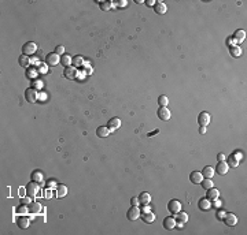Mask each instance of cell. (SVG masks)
Instances as JSON below:
<instances>
[{
	"label": "cell",
	"mask_w": 247,
	"mask_h": 235,
	"mask_svg": "<svg viewBox=\"0 0 247 235\" xmlns=\"http://www.w3.org/2000/svg\"><path fill=\"white\" fill-rule=\"evenodd\" d=\"M25 98L29 103H36L39 100V93H37V90L34 88H28L25 90Z\"/></svg>",
	"instance_id": "cell-1"
},
{
	"label": "cell",
	"mask_w": 247,
	"mask_h": 235,
	"mask_svg": "<svg viewBox=\"0 0 247 235\" xmlns=\"http://www.w3.org/2000/svg\"><path fill=\"white\" fill-rule=\"evenodd\" d=\"M36 51H37V45L33 43V41H29V43H26L24 47H22V52H24V55H26V56L36 53Z\"/></svg>",
	"instance_id": "cell-2"
},
{
	"label": "cell",
	"mask_w": 247,
	"mask_h": 235,
	"mask_svg": "<svg viewBox=\"0 0 247 235\" xmlns=\"http://www.w3.org/2000/svg\"><path fill=\"white\" fill-rule=\"evenodd\" d=\"M39 185H37V182H33L32 180L30 183H28L26 185V194L29 197H36L37 193H39Z\"/></svg>",
	"instance_id": "cell-3"
},
{
	"label": "cell",
	"mask_w": 247,
	"mask_h": 235,
	"mask_svg": "<svg viewBox=\"0 0 247 235\" xmlns=\"http://www.w3.org/2000/svg\"><path fill=\"white\" fill-rule=\"evenodd\" d=\"M126 217H128L131 221H135L136 219L140 217V209H139L137 206H132V208H129L128 212H126Z\"/></svg>",
	"instance_id": "cell-4"
},
{
	"label": "cell",
	"mask_w": 247,
	"mask_h": 235,
	"mask_svg": "<svg viewBox=\"0 0 247 235\" xmlns=\"http://www.w3.org/2000/svg\"><path fill=\"white\" fill-rule=\"evenodd\" d=\"M157 115L159 118L161 120H163V122H166V120L170 119V111L167 109L166 107H159L157 111Z\"/></svg>",
	"instance_id": "cell-5"
},
{
	"label": "cell",
	"mask_w": 247,
	"mask_h": 235,
	"mask_svg": "<svg viewBox=\"0 0 247 235\" xmlns=\"http://www.w3.org/2000/svg\"><path fill=\"white\" fill-rule=\"evenodd\" d=\"M46 63L48 66H56L58 63H61V58H59V55H56L55 52L48 53L46 58Z\"/></svg>",
	"instance_id": "cell-6"
},
{
	"label": "cell",
	"mask_w": 247,
	"mask_h": 235,
	"mask_svg": "<svg viewBox=\"0 0 247 235\" xmlns=\"http://www.w3.org/2000/svg\"><path fill=\"white\" fill-rule=\"evenodd\" d=\"M167 209H169L170 213L176 215L177 212H180V209H181V204H180V201H177V200H172V201H169V204H167Z\"/></svg>",
	"instance_id": "cell-7"
},
{
	"label": "cell",
	"mask_w": 247,
	"mask_h": 235,
	"mask_svg": "<svg viewBox=\"0 0 247 235\" xmlns=\"http://www.w3.org/2000/svg\"><path fill=\"white\" fill-rule=\"evenodd\" d=\"M202 179H203V175H202V172H199V171H192V172L189 174V180H191V183H194V185H201Z\"/></svg>",
	"instance_id": "cell-8"
},
{
	"label": "cell",
	"mask_w": 247,
	"mask_h": 235,
	"mask_svg": "<svg viewBox=\"0 0 247 235\" xmlns=\"http://www.w3.org/2000/svg\"><path fill=\"white\" fill-rule=\"evenodd\" d=\"M29 223H30V219L26 217L25 215L18 216V217H17V225L20 228H22V230H25V228L29 227Z\"/></svg>",
	"instance_id": "cell-9"
},
{
	"label": "cell",
	"mask_w": 247,
	"mask_h": 235,
	"mask_svg": "<svg viewBox=\"0 0 247 235\" xmlns=\"http://www.w3.org/2000/svg\"><path fill=\"white\" fill-rule=\"evenodd\" d=\"M198 123L202 127H206V126L210 123V115H209L207 112H201L198 116Z\"/></svg>",
	"instance_id": "cell-10"
},
{
	"label": "cell",
	"mask_w": 247,
	"mask_h": 235,
	"mask_svg": "<svg viewBox=\"0 0 247 235\" xmlns=\"http://www.w3.org/2000/svg\"><path fill=\"white\" fill-rule=\"evenodd\" d=\"M77 70H76L74 66H69V67L65 68V72H63V75H65V78L67 79H74L76 77H77Z\"/></svg>",
	"instance_id": "cell-11"
},
{
	"label": "cell",
	"mask_w": 247,
	"mask_h": 235,
	"mask_svg": "<svg viewBox=\"0 0 247 235\" xmlns=\"http://www.w3.org/2000/svg\"><path fill=\"white\" fill-rule=\"evenodd\" d=\"M228 168H229V167H228V164L225 163V161H218L214 172L220 174V175H225V174L228 172Z\"/></svg>",
	"instance_id": "cell-12"
},
{
	"label": "cell",
	"mask_w": 247,
	"mask_h": 235,
	"mask_svg": "<svg viewBox=\"0 0 247 235\" xmlns=\"http://www.w3.org/2000/svg\"><path fill=\"white\" fill-rule=\"evenodd\" d=\"M119 126H121V120H119L118 118H111V119L109 120V123H107V129H109L110 131H114V130L119 129Z\"/></svg>",
	"instance_id": "cell-13"
},
{
	"label": "cell",
	"mask_w": 247,
	"mask_h": 235,
	"mask_svg": "<svg viewBox=\"0 0 247 235\" xmlns=\"http://www.w3.org/2000/svg\"><path fill=\"white\" fill-rule=\"evenodd\" d=\"M224 221H225L227 225L233 227V225L237 223V217L233 213H225V216H224Z\"/></svg>",
	"instance_id": "cell-14"
},
{
	"label": "cell",
	"mask_w": 247,
	"mask_h": 235,
	"mask_svg": "<svg viewBox=\"0 0 247 235\" xmlns=\"http://www.w3.org/2000/svg\"><path fill=\"white\" fill-rule=\"evenodd\" d=\"M218 196H220V192H218V189H216V187H210V189H207V194H206V198H207L209 201H213V200L218 198Z\"/></svg>",
	"instance_id": "cell-15"
},
{
	"label": "cell",
	"mask_w": 247,
	"mask_h": 235,
	"mask_svg": "<svg viewBox=\"0 0 247 235\" xmlns=\"http://www.w3.org/2000/svg\"><path fill=\"white\" fill-rule=\"evenodd\" d=\"M66 194H67V187L65 185H58L55 189V196L58 197V198H63Z\"/></svg>",
	"instance_id": "cell-16"
},
{
	"label": "cell",
	"mask_w": 247,
	"mask_h": 235,
	"mask_svg": "<svg viewBox=\"0 0 247 235\" xmlns=\"http://www.w3.org/2000/svg\"><path fill=\"white\" fill-rule=\"evenodd\" d=\"M137 198H139V204H140V205H148V204H150V201H151V196L148 194L147 192L141 193Z\"/></svg>",
	"instance_id": "cell-17"
},
{
	"label": "cell",
	"mask_w": 247,
	"mask_h": 235,
	"mask_svg": "<svg viewBox=\"0 0 247 235\" xmlns=\"http://www.w3.org/2000/svg\"><path fill=\"white\" fill-rule=\"evenodd\" d=\"M154 10H155V12H157V14H165V12H166V10H167V7H166V4H165L163 2H155Z\"/></svg>",
	"instance_id": "cell-18"
},
{
	"label": "cell",
	"mask_w": 247,
	"mask_h": 235,
	"mask_svg": "<svg viewBox=\"0 0 247 235\" xmlns=\"http://www.w3.org/2000/svg\"><path fill=\"white\" fill-rule=\"evenodd\" d=\"M163 227L166 230H172V228L176 227V219L175 217H166L163 220Z\"/></svg>",
	"instance_id": "cell-19"
},
{
	"label": "cell",
	"mask_w": 247,
	"mask_h": 235,
	"mask_svg": "<svg viewBox=\"0 0 247 235\" xmlns=\"http://www.w3.org/2000/svg\"><path fill=\"white\" fill-rule=\"evenodd\" d=\"M109 134H110V130L107 129V127H103V126H100V127L96 129V135H98L99 138H106V137H109Z\"/></svg>",
	"instance_id": "cell-20"
},
{
	"label": "cell",
	"mask_w": 247,
	"mask_h": 235,
	"mask_svg": "<svg viewBox=\"0 0 247 235\" xmlns=\"http://www.w3.org/2000/svg\"><path fill=\"white\" fill-rule=\"evenodd\" d=\"M199 208L202 209V211H207V209L211 208V201H209L207 198H202L199 200Z\"/></svg>",
	"instance_id": "cell-21"
},
{
	"label": "cell",
	"mask_w": 247,
	"mask_h": 235,
	"mask_svg": "<svg viewBox=\"0 0 247 235\" xmlns=\"http://www.w3.org/2000/svg\"><path fill=\"white\" fill-rule=\"evenodd\" d=\"M245 37H246V33L245 30L239 29L235 31V34H233V39H235L236 43H242V41H245Z\"/></svg>",
	"instance_id": "cell-22"
},
{
	"label": "cell",
	"mask_w": 247,
	"mask_h": 235,
	"mask_svg": "<svg viewBox=\"0 0 247 235\" xmlns=\"http://www.w3.org/2000/svg\"><path fill=\"white\" fill-rule=\"evenodd\" d=\"M176 221H179V223H187L188 221V215L187 213H184V212H177L176 213Z\"/></svg>",
	"instance_id": "cell-23"
},
{
	"label": "cell",
	"mask_w": 247,
	"mask_h": 235,
	"mask_svg": "<svg viewBox=\"0 0 247 235\" xmlns=\"http://www.w3.org/2000/svg\"><path fill=\"white\" fill-rule=\"evenodd\" d=\"M202 175H203V178H213V175H214V168H211L210 166H207V167H205L203 170H202Z\"/></svg>",
	"instance_id": "cell-24"
},
{
	"label": "cell",
	"mask_w": 247,
	"mask_h": 235,
	"mask_svg": "<svg viewBox=\"0 0 247 235\" xmlns=\"http://www.w3.org/2000/svg\"><path fill=\"white\" fill-rule=\"evenodd\" d=\"M72 63H73V58H70L69 55H62L61 56V64H63L65 67H69V66H72Z\"/></svg>",
	"instance_id": "cell-25"
},
{
	"label": "cell",
	"mask_w": 247,
	"mask_h": 235,
	"mask_svg": "<svg viewBox=\"0 0 247 235\" xmlns=\"http://www.w3.org/2000/svg\"><path fill=\"white\" fill-rule=\"evenodd\" d=\"M141 220L144 221V223H153V221L155 220V216L151 213V212H147V213H143L140 216Z\"/></svg>",
	"instance_id": "cell-26"
},
{
	"label": "cell",
	"mask_w": 247,
	"mask_h": 235,
	"mask_svg": "<svg viewBox=\"0 0 247 235\" xmlns=\"http://www.w3.org/2000/svg\"><path fill=\"white\" fill-rule=\"evenodd\" d=\"M18 62H20L21 67H28V66H29V63H30V59L28 58L26 55H24V53H22V55L20 56V59H18Z\"/></svg>",
	"instance_id": "cell-27"
},
{
	"label": "cell",
	"mask_w": 247,
	"mask_h": 235,
	"mask_svg": "<svg viewBox=\"0 0 247 235\" xmlns=\"http://www.w3.org/2000/svg\"><path fill=\"white\" fill-rule=\"evenodd\" d=\"M32 180H33V182H37V183L43 182V174H41L40 171H34V172H32Z\"/></svg>",
	"instance_id": "cell-28"
},
{
	"label": "cell",
	"mask_w": 247,
	"mask_h": 235,
	"mask_svg": "<svg viewBox=\"0 0 247 235\" xmlns=\"http://www.w3.org/2000/svg\"><path fill=\"white\" fill-rule=\"evenodd\" d=\"M100 8L103 11H110L111 8H114V3L113 2H100Z\"/></svg>",
	"instance_id": "cell-29"
},
{
	"label": "cell",
	"mask_w": 247,
	"mask_h": 235,
	"mask_svg": "<svg viewBox=\"0 0 247 235\" xmlns=\"http://www.w3.org/2000/svg\"><path fill=\"white\" fill-rule=\"evenodd\" d=\"M201 185H202L203 189L207 190V189H210V187H213V180H211L210 178H205V179H202Z\"/></svg>",
	"instance_id": "cell-30"
},
{
	"label": "cell",
	"mask_w": 247,
	"mask_h": 235,
	"mask_svg": "<svg viewBox=\"0 0 247 235\" xmlns=\"http://www.w3.org/2000/svg\"><path fill=\"white\" fill-rule=\"evenodd\" d=\"M73 64H74L76 67H80V66L84 64V59H82L80 55L74 56V58H73V63H72V66H73Z\"/></svg>",
	"instance_id": "cell-31"
},
{
	"label": "cell",
	"mask_w": 247,
	"mask_h": 235,
	"mask_svg": "<svg viewBox=\"0 0 247 235\" xmlns=\"http://www.w3.org/2000/svg\"><path fill=\"white\" fill-rule=\"evenodd\" d=\"M227 164H228V167H237L239 166V161H237V159L232 155V156H229V159H228Z\"/></svg>",
	"instance_id": "cell-32"
},
{
	"label": "cell",
	"mask_w": 247,
	"mask_h": 235,
	"mask_svg": "<svg viewBox=\"0 0 247 235\" xmlns=\"http://www.w3.org/2000/svg\"><path fill=\"white\" fill-rule=\"evenodd\" d=\"M158 104H159V107H166L167 104H169V100H167V96H159L158 97Z\"/></svg>",
	"instance_id": "cell-33"
},
{
	"label": "cell",
	"mask_w": 247,
	"mask_h": 235,
	"mask_svg": "<svg viewBox=\"0 0 247 235\" xmlns=\"http://www.w3.org/2000/svg\"><path fill=\"white\" fill-rule=\"evenodd\" d=\"M37 72H39V70H37L36 67H29V68H28V77H29V78H36Z\"/></svg>",
	"instance_id": "cell-34"
},
{
	"label": "cell",
	"mask_w": 247,
	"mask_h": 235,
	"mask_svg": "<svg viewBox=\"0 0 247 235\" xmlns=\"http://www.w3.org/2000/svg\"><path fill=\"white\" fill-rule=\"evenodd\" d=\"M240 53H242V49L239 48V47H231V55L237 58V56H240Z\"/></svg>",
	"instance_id": "cell-35"
},
{
	"label": "cell",
	"mask_w": 247,
	"mask_h": 235,
	"mask_svg": "<svg viewBox=\"0 0 247 235\" xmlns=\"http://www.w3.org/2000/svg\"><path fill=\"white\" fill-rule=\"evenodd\" d=\"M40 209H41L40 204H30V206H29V212H32V213H36V212H39Z\"/></svg>",
	"instance_id": "cell-36"
},
{
	"label": "cell",
	"mask_w": 247,
	"mask_h": 235,
	"mask_svg": "<svg viewBox=\"0 0 247 235\" xmlns=\"http://www.w3.org/2000/svg\"><path fill=\"white\" fill-rule=\"evenodd\" d=\"M21 204L22 205H30L32 204V197H22L21 198Z\"/></svg>",
	"instance_id": "cell-37"
},
{
	"label": "cell",
	"mask_w": 247,
	"mask_h": 235,
	"mask_svg": "<svg viewBox=\"0 0 247 235\" xmlns=\"http://www.w3.org/2000/svg\"><path fill=\"white\" fill-rule=\"evenodd\" d=\"M55 53H56V55H59V56L65 55V47H63V45H58L55 48Z\"/></svg>",
	"instance_id": "cell-38"
},
{
	"label": "cell",
	"mask_w": 247,
	"mask_h": 235,
	"mask_svg": "<svg viewBox=\"0 0 247 235\" xmlns=\"http://www.w3.org/2000/svg\"><path fill=\"white\" fill-rule=\"evenodd\" d=\"M47 70H48L47 63H40V64H39V71L40 72H47Z\"/></svg>",
	"instance_id": "cell-39"
},
{
	"label": "cell",
	"mask_w": 247,
	"mask_h": 235,
	"mask_svg": "<svg viewBox=\"0 0 247 235\" xmlns=\"http://www.w3.org/2000/svg\"><path fill=\"white\" fill-rule=\"evenodd\" d=\"M28 211H29V209H28L26 206H20V208H17V213H21V215H25Z\"/></svg>",
	"instance_id": "cell-40"
},
{
	"label": "cell",
	"mask_w": 247,
	"mask_h": 235,
	"mask_svg": "<svg viewBox=\"0 0 247 235\" xmlns=\"http://www.w3.org/2000/svg\"><path fill=\"white\" fill-rule=\"evenodd\" d=\"M211 206H216V208H220V206H221V202L218 201V198H216V200H213V201H211Z\"/></svg>",
	"instance_id": "cell-41"
},
{
	"label": "cell",
	"mask_w": 247,
	"mask_h": 235,
	"mask_svg": "<svg viewBox=\"0 0 247 235\" xmlns=\"http://www.w3.org/2000/svg\"><path fill=\"white\" fill-rule=\"evenodd\" d=\"M224 216H225V212H224V211H218L217 212V219H218V220H223Z\"/></svg>",
	"instance_id": "cell-42"
},
{
	"label": "cell",
	"mask_w": 247,
	"mask_h": 235,
	"mask_svg": "<svg viewBox=\"0 0 247 235\" xmlns=\"http://www.w3.org/2000/svg\"><path fill=\"white\" fill-rule=\"evenodd\" d=\"M114 4H117L118 7H125V6H126V2H125V0H119V2H115Z\"/></svg>",
	"instance_id": "cell-43"
},
{
	"label": "cell",
	"mask_w": 247,
	"mask_h": 235,
	"mask_svg": "<svg viewBox=\"0 0 247 235\" xmlns=\"http://www.w3.org/2000/svg\"><path fill=\"white\" fill-rule=\"evenodd\" d=\"M131 202H132V206H137V205H140V204H139V198H135V197L131 200Z\"/></svg>",
	"instance_id": "cell-44"
},
{
	"label": "cell",
	"mask_w": 247,
	"mask_h": 235,
	"mask_svg": "<svg viewBox=\"0 0 247 235\" xmlns=\"http://www.w3.org/2000/svg\"><path fill=\"white\" fill-rule=\"evenodd\" d=\"M217 160L218 161H224V160H225V155H224V153H218L217 155Z\"/></svg>",
	"instance_id": "cell-45"
},
{
	"label": "cell",
	"mask_w": 247,
	"mask_h": 235,
	"mask_svg": "<svg viewBox=\"0 0 247 235\" xmlns=\"http://www.w3.org/2000/svg\"><path fill=\"white\" fill-rule=\"evenodd\" d=\"M236 41H235V39H233V37H229V39H228V45L229 47H232V44H235Z\"/></svg>",
	"instance_id": "cell-46"
},
{
	"label": "cell",
	"mask_w": 247,
	"mask_h": 235,
	"mask_svg": "<svg viewBox=\"0 0 247 235\" xmlns=\"http://www.w3.org/2000/svg\"><path fill=\"white\" fill-rule=\"evenodd\" d=\"M141 211H143V213H147V212H150V206H148V205H143V209H141Z\"/></svg>",
	"instance_id": "cell-47"
},
{
	"label": "cell",
	"mask_w": 247,
	"mask_h": 235,
	"mask_svg": "<svg viewBox=\"0 0 247 235\" xmlns=\"http://www.w3.org/2000/svg\"><path fill=\"white\" fill-rule=\"evenodd\" d=\"M199 133H201V134H205V133H206V127H202V126H201V127H199Z\"/></svg>",
	"instance_id": "cell-48"
},
{
	"label": "cell",
	"mask_w": 247,
	"mask_h": 235,
	"mask_svg": "<svg viewBox=\"0 0 247 235\" xmlns=\"http://www.w3.org/2000/svg\"><path fill=\"white\" fill-rule=\"evenodd\" d=\"M50 197H51V192H50V190L47 192V190H46V198H50Z\"/></svg>",
	"instance_id": "cell-49"
},
{
	"label": "cell",
	"mask_w": 247,
	"mask_h": 235,
	"mask_svg": "<svg viewBox=\"0 0 247 235\" xmlns=\"http://www.w3.org/2000/svg\"><path fill=\"white\" fill-rule=\"evenodd\" d=\"M147 4H148V6H154V4H155V2H154V0H148Z\"/></svg>",
	"instance_id": "cell-50"
},
{
	"label": "cell",
	"mask_w": 247,
	"mask_h": 235,
	"mask_svg": "<svg viewBox=\"0 0 247 235\" xmlns=\"http://www.w3.org/2000/svg\"><path fill=\"white\" fill-rule=\"evenodd\" d=\"M39 98H41V100H44V98H46V94H39Z\"/></svg>",
	"instance_id": "cell-51"
}]
</instances>
